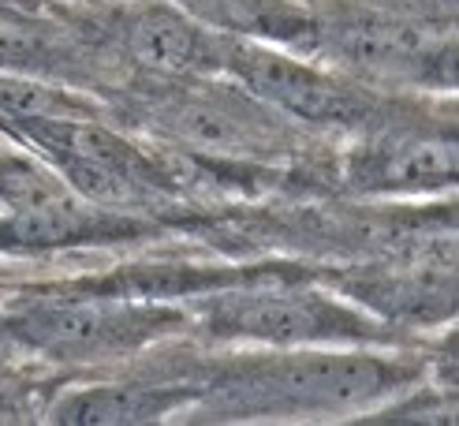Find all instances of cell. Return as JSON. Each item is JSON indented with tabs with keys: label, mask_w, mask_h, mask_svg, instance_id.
Returning <instances> with one entry per match:
<instances>
[{
	"label": "cell",
	"mask_w": 459,
	"mask_h": 426,
	"mask_svg": "<svg viewBox=\"0 0 459 426\" xmlns=\"http://www.w3.org/2000/svg\"><path fill=\"white\" fill-rule=\"evenodd\" d=\"M86 202L124 206L150 179L146 161L112 131L90 120H8Z\"/></svg>",
	"instance_id": "obj_5"
},
{
	"label": "cell",
	"mask_w": 459,
	"mask_h": 426,
	"mask_svg": "<svg viewBox=\"0 0 459 426\" xmlns=\"http://www.w3.org/2000/svg\"><path fill=\"white\" fill-rule=\"evenodd\" d=\"M53 195H64V184H56V176H49L30 161H0V198L12 210L34 206V202L53 198Z\"/></svg>",
	"instance_id": "obj_14"
},
{
	"label": "cell",
	"mask_w": 459,
	"mask_h": 426,
	"mask_svg": "<svg viewBox=\"0 0 459 426\" xmlns=\"http://www.w3.org/2000/svg\"><path fill=\"white\" fill-rule=\"evenodd\" d=\"M0 117L4 120H86L90 109L64 94V90L41 86L30 79H0Z\"/></svg>",
	"instance_id": "obj_13"
},
{
	"label": "cell",
	"mask_w": 459,
	"mask_h": 426,
	"mask_svg": "<svg viewBox=\"0 0 459 426\" xmlns=\"http://www.w3.org/2000/svg\"><path fill=\"white\" fill-rule=\"evenodd\" d=\"M403 378L407 370L381 355H343V352L291 355L250 381L247 408H265V412L273 408L295 415L359 412L377 396H385L388 389H396Z\"/></svg>",
	"instance_id": "obj_1"
},
{
	"label": "cell",
	"mask_w": 459,
	"mask_h": 426,
	"mask_svg": "<svg viewBox=\"0 0 459 426\" xmlns=\"http://www.w3.org/2000/svg\"><path fill=\"white\" fill-rule=\"evenodd\" d=\"M153 120L176 143L217 157H258L284 143V127L273 120V109L247 90L236 94L232 86L176 94L153 109Z\"/></svg>",
	"instance_id": "obj_6"
},
{
	"label": "cell",
	"mask_w": 459,
	"mask_h": 426,
	"mask_svg": "<svg viewBox=\"0 0 459 426\" xmlns=\"http://www.w3.org/2000/svg\"><path fill=\"white\" fill-rule=\"evenodd\" d=\"M195 393L176 389V386H101V389H82L64 396L53 419L56 422H150L169 415L172 408H183Z\"/></svg>",
	"instance_id": "obj_11"
},
{
	"label": "cell",
	"mask_w": 459,
	"mask_h": 426,
	"mask_svg": "<svg viewBox=\"0 0 459 426\" xmlns=\"http://www.w3.org/2000/svg\"><path fill=\"white\" fill-rule=\"evenodd\" d=\"M187 4L198 19L213 22L224 30H243L250 38L265 41H288V45H314L317 27L295 12L284 0H179Z\"/></svg>",
	"instance_id": "obj_12"
},
{
	"label": "cell",
	"mask_w": 459,
	"mask_h": 426,
	"mask_svg": "<svg viewBox=\"0 0 459 426\" xmlns=\"http://www.w3.org/2000/svg\"><path fill=\"white\" fill-rule=\"evenodd\" d=\"M221 72H228L239 90L262 105L299 117L310 124H362L374 117V98L351 83L317 72L314 64L284 57L262 41H224L221 38Z\"/></svg>",
	"instance_id": "obj_2"
},
{
	"label": "cell",
	"mask_w": 459,
	"mask_h": 426,
	"mask_svg": "<svg viewBox=\"0 0 459 426\" xmlns=\"http://www.w3.org/2000/svg\"><path fill=\"white\" fill-rule=\"evenodd\" d=\"M127 229V221H112L101 206H82V202L53 195L41 198L34 206L12 210L8 221H0V247L12 251H41V247H64L79 239L117 236Z\"/></svg>",
	"instance_id": "obj_10"
},
{
	"label": "cell",
	"mask_w": 459,
	"mask_h": 426,
	"mask_svg": "<svg viewBox=\"0 0 459 426\" xmlns=\"http://www.w3.org/2000/svg\"><path fill=\"white\" fill-rule=\"evenodd\" d=\"M333 49L377 75H426L448 64V45L419 22L388 15H351L333 22Z\"/></svg>",
	"instance_id": "obj_7"
},
{
	"label": "cell",
	"mask_w": 459,
	"mask_h": 426,
	"mask_svg": "<svg viewBox=\"0 0 459 426\" xmlns=\"http://www.w3.org/2000/svg\"><path fill=\"white\" fill-rule=\"evenodd\" d=\"M127 49L139 64L160 75L221 72V38L165 4L143 8L127 22Z\"/></svg>",
	"instance_id": "obj_9"
},
{
	"label": "cell",
	"mask_w": 459,
	"mask_h": 426,
	"mask_svg": "<svg viewBox=\"0 0 459 426\" xmlns=\"http://www.w3.org/2000/svg\"><path fill=\"white\" fill-rule=\"evenodd\" d=\"M455 179V146L429 135H388L370 143L351 165V184L362 191L400 195V191H433Z\"/></svg>",
	"instance_id": "obj_8"
},
{
	"label": "cell",
	"mask_w": 459,
	"mask_h": 426,
	"mask_svg": "<svg viewBox=\"0 0 459 426\" xmlns=\"http://www.w3.org/2000/svg\"><path fill=\"white\" fill-rule=\"evenodd\" d=\"M210 329L262 344H362L377 341L381 329L362 314L333 303L317 291H247L213 307Z\"/></svg>",
	"instance_id": "obj_4"
},
{
	"label": "cell",
	"mask_w": 459,
	"mask_h": 426,
	"mask_svg": "<svg viewBox=\"0 0 459 426\" xmlns=\"http://www.w3.org/2000/svg\"><path fill=\"white\" fill-rule=\"evenodd\" d=\"M172 322H179L172 310L124 303V296L120 303L98 296L75 303H34L12 329L56 359H105L146 344L150 336L172 329Z\"/></svg>",
	"instance_id": "obj_3"
}]
</instances>
